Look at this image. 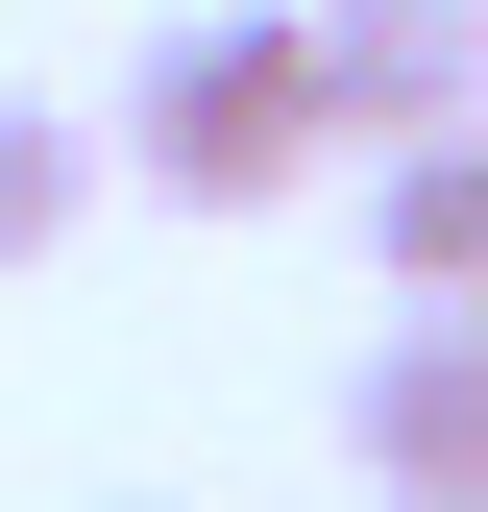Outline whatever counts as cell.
Segmentation results:
<instances>
[{
	"instance_id": "cell-1",
	"label": "cell",
	"mask_w": 488,
	"mask_h": 512,
	"mask_svg": "<svg viewBox=\"0 0 488 512\" xmlns=\"http://www.w3.org/2000/svg\"><path fill=\"white\" fill-rule=\"evenodd\" d=\"M318 147H342V98H318V25H293V0H196L147 74H122V171H147L171 220L318 196Z\"/></svg>"
},
{
	"instance_id": "cell-2",
	"label": "cell",
	"mask_w": 488,
	"mask_h": 512,
	"mask_svg": "<svg viewBox=\"0 0 488 512\" xmlns=\"http://www.w3.org/2000/svg\"><path fill=\"white\" fill-rule=\"evenodd\" d=\"M342 464L391 512H488V293H391V342L342 366Z\"/></svg>"
},
{
	"instance_id": "cell-3",
	"label": "cell",
	"mask_w": 488,
	"mask_h": 512,
	"mask_svg": "<svg viewBox=\"0 0 488 512\" xmlns=\"http://www.w3.org/2000/svg\"><path fill=\"white\" fill-rule=\"evenodd\" d=\"M318 25L342 147H415V122H488V0H293Z\"/></svg>"
},
{
	"instance_id": "cell-4",
	"label": "cell",
	"mask_w": 488,
	"mask_h": 512,
	"mask_svg": "<svg viewBox=\"0 0 488 512\" xmlns=\"http://www.w3.org/2000/svg\"><path fill=\"white\" fill-rule=\"evenodd\" d=\"M366 269H391V293H488V122L366 147Z\"/></svg>"
},
{
	"instance_id": "cell-5",
	"label": "cell",
	"mask_w": 488,
	"mask_h": 512,
	"mask_svg": "<svg viewBox=\"0 0 488 512\" xmlns=\"http://www.w3.org/2000/svg\"><path fill=\"white\" fill-rule=\"evenodd\" d=\"M74 220H98V122L0 74V269H49V244H74Z\"/></svg>"
}]
</instances>
